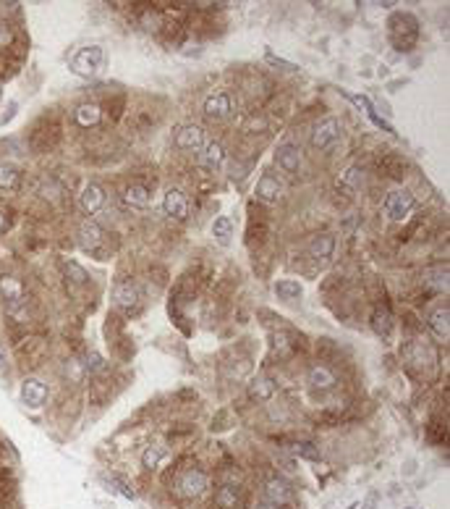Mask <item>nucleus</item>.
Segmentation results:
<instances>
[{
    "instance_id": "1",
    "label": "nucleus",
    "mask_w": 450,
    "mask_h": 509,
    "mask_svg": "<svg viewBox=\"0 0 450 509\" xmlns=\"http://www.w3.org/2000/svg\"><path fill=\"white\" fill-rule=\"evenodd\" d=\"M388 34L398 50H411L419 37V21L411 14H392L388 21Z\"/></svg>"
},
{
    "instance_id": "2",
    "label": "nucleus",
    "mask_w": 450,
    "mask_h": 509,
    "mask_svg": "<svg viewBox=\"0 0 450 509\" xmlns=\"http://www.w3.org/2000/svg\"><path fill=\"white\" fill-rule=\"evenodd\" d=\"M102 66H105V50L100 45L82 47L71 58V71L76 76H84V79L97 76L102 71Z\"/></svg>"
},
{
    "instance_id": "3",
    "label": "nucleus",
    "mask_w": 450,
    "mask_h": 509,
    "mask_svg": "<svg viewBox=\"0 0 450 509\" xmlns=\"http://www.w3.org/2000/svg\"><path fill=\"white\" fill-rule=\"evenodd\" d=\"M0 294L5 300V310L14 318H21V310L27 307V294H24V286L16 276H0Z\"/></svg>"
},
{
    "instance_id": "4",
    "label": "nucleus",
    "mask_w": 450,
    "mask_h": 509,
    "mask_svg": "<svg viewBox=\"0 0 450 509\" xmlns=\"http://www.w3.org/2000/svg\"><path fill=\"white\" fill-rule=\"evenodd\" d=\"M175 486H178V494L184 496V499H199L202 494H207L210 478H207V473H202L199 467H189V470H184L178 475Z\"/></svg>"
},
{
    "instance_id": "5",
    "label": "nucleus",
    "mask_w": 450,
    "mask_h": 509,
    "mask_svg": "<svg viewBox=\"0 0 450 509\" xmlns=\"http://www.w3.org/2000/svg\"><path fill=\"white\" fill-rule=\"evenodd\" d=\"M414 197L408 195L406 189H398V192H390L388 200H385V215L390 221H406L408 215L414 213Z\"/></svg>"
},
{
    "instance_id": "6",
    "label": "nucleus",
    "mask_w": 450,
    "mask_h": 509,
    "mask_svg": "<svg viewBox=\"0 0 450 509\" xmlns=\"http://www.w3.org/2000/svg\"><path fill=\"white\" fill-rule=\"evenodd\" d=\"M338 137H340V121L335 119V116H327V119H322L314 126V132H312V147L327 150L330 145L338 142Z\"/></svg>"
},
{
    "instance_id": "7",
    "label": "nucleus",
    "mask_w": 450,
    "mask_h": 509,
    "mask_svg": "<svg viewBox=\"0 0 450 509\" xmlns=\"http://www.w3.org/2000/svg\"><path fill=\"white\" fill-rule=\"evenodd\" d=\"M113 302H116L118 310H123V313H136L139 305H142V292H139V286L134 281H121L113 289Z\"/></svg>"
},
{
    "instance_id": "8",
    "label": "nucleus",
    "mask_w": 450,
    "mask_h": 509,
    "mask_svg": "<svg viewBox=\"0 0 450 509\" xmlns=\"http://www.w3.org/2000/svg\"><path fill=\"white\" fill-rule=\"evenodd\" d=\"M207 145V139H204V129L202 126H197V123H186V126H181L178 132H175V147L184 152H199Z\"/></svg>"
},
{
    "instance_id": "9",
    "label": "nucleus",
    "mask_w": 450,
    "mask_h": 509,
    "mask_svg": "<svg viewBox=\"0 0 450 509\" xmlns=\"http://www.w3.org/2000/svg\"><path fill=\"white\" fill-rule=\"evenodd\" d=\"M233 113V97L231 92H215L212 97H207L204 103V116L210 121H223Z\"/></svg>"
},
{
    "instance_id": "10",
    "label": "nucleus",
    "mask_w": 450,
    "mask_h": 509,
    "mask_svg": "<svg viewBox=\"0 0 450 509\" xmlns=\"http://www.w3.org/2000/svg\"><path fill=\"white\" fill-rule=\"evenodd\" d=\"M403 355H406V359L411 365H419V368L435 362V352H432V346L427 344L424 339H408L406 344H403Z\"/></svg>"
},
{
    "instance_id": "11",
    "label": "nucleus",
    "mask_w": 450,
    "mask_h": 509,
    "mask_svg": "<svg viewBox=\"0 0 450 509\" xmlns=\"http://www.w3.org/2000/svg\"><path fill=\"white\" fill-rule=\"evenodd\" d=\"M47 399V386H45L40 378H24L21 383V402L29 407V410H40Z\"/></svg>"
},
{
    "instance_id": "12",
    "label": "nucleus",
    "mask_w": 450,
    "mask_h": 509,
    "mask_svg": "<svg viewBox=\"0 0 450 509\" xmlns=\"http://www.w3.org/2000/svg\"><path fill=\"white\" fill-rule=\"evenodd\" d=\"M162 210H165V215H171L175 221H184L189 215V200L181 189H168L162 197Z\"/></svg>"
},
{
    "instance_id": "13",
    "label": "nucleus",
    "mask_w": 450,
    "mask_h": 509,
    "mask_svg": "<svg viewBox=\"0 0 450 509\" xmlns=\"http://www.w3.org/2000/svg\"><path fill=\"white\" fill-rule=\"evenodd\" d=\"M102 241H105V231H102L100 224H95V221H84V224L79 226V247H82V250H87V252H97Z\"/></svg>"
},
{
    "instance_id": "14",
    "label": "nucleus",
    "mask_w": 450,
    "mask_h": 509,
    "mask_svg": "<svg viewBox=\"0 0 450 509\" xmlns=\"http://www.w3.org/2000/svg\"><path fill=\"white\" fill-rule=\"evenodd\" d=\"M275 163L286 174H299V168H301V150L296 145H290V142H283L275 152Z\"/></svg>"
},
{
    "instance_id": "15",
    "label": "nucleus",
    "mask_w": 450,
    "mask_h": 509,
    "mask_svg": "<svg viewBox=\"0 0 450 509\" xmlns=\"http://www.w3.org/2000/svg\"><path fill=\"white\" fill-rule=\"evenodd\" d=\"M280 197H283V181L277 179L275 174H264V176L257 181V200L273 205Z\"/></svg>"
},
{
    "instance_id": "16",
    "label": "nucleus",
    "mask_w": 450,
    "mask_h": 509,
    "mask_svg": "<svg viewBox=\"0 0 450 509\" xmlns=\"http://www.w3.org/2000/svg\"><path fill=\"white\" fill-rule=\"evenodd\" d=\"M290 496H293V491H290V486L283 478L267 480V486H264V499H267L270 504L283 507V504H288L290 501Z\"/></svg>"
},
{
    "instance_id": "17",
    "label": "nucleus",
    "mask_w": 450,
    "mask_h": 509,
    "mask_svg": "<svg viewBox=\"0 0 450 509\" xmlns=\"http://www.w3.org/2000/svg\"><path fill=\"white\" fill-rule=\"evenodd\" d=\"M275 381L270 378V375H260L257 381H251L249 383V396L254 399V402H260V405H264V402H270L273 396H275Z\"/></svg>"
},
{
    "instance_id": "18",
    "label": "nucleus",
    "mask_w": 450,
    "mask_h": 509,
    "mask_svg": "<svg viewBox=\"0 0 450 509\" xmlns=\"http://www.w3.org/2000/svg\"><path fill=\"white\" fill-rule=\"evenodd\" d=\"M306 378H309L312 389H317V391H330L335 383H338V378H335V373L327 365H312Z\"/></svg>"
},
{
    "instance_id": "19",
    "label": "nucleus",
    "mask_w": 450,
    "mask_h": 509,
    "mask_svg": "<svg viewBox=\"0 0 450 509\" xmlns=\"http://www.w3.org/2000/svg\"><path fill=\"white\" fill-rule=\"evenodd\" d=\"M79 202H82L84 213L95 215V213L105 205V189H102L100 184H87L84 192H82V197H79Z\"/></svg>"
},
{
    "instance_id": "20",
    "label": "nucleus",
    "mask_w": 450,
    "mask_h": 509,
    "mask_svg": "<svg viewBox=\"0 0 450 509\" xmlns=\"http://www.w3.org/2000/svg\"><path fill=\"white\" fill-rule=\"evenodd\" d=\"M223 161H225V147H223L220 142H207L202 147V152H199V165L207 168V171L220 168Z\"/></svg>"
},
{
    "instance_id": "21",
    "label": "nucleus",
    "mask_w": 450,
    "mask_h": 509,
    "mask_svg": "<svg viewBox=\"0 0 450 509\" xmlns=\"http://www.w3.org/2000/svg\"><path fill=\"white\" fill-rule=\"evenodd\" d=\"M241 488L238 486H233V483H225V486H220L218 494H215V504H218V509H241Z\"/></svg>"
},
{
    "instance_id": "22",
    "label": "nucleus",
    "mask_w": 450,
    "mask_h": 509,
    "mask_svg": "<svg viewBox=\"0 0 450 509\" xmlns=\"http://www.w3.org/2000/svg\"><path fill=\"white\" fill-rule=\"evenodd\" d=\"M73 119L82 129H89V126H97L102 119V110L97 103H82L76 110H73Z\"/></svg>"
},
{
    "instance_id": "23",
    "label": "nucleus",
    "mask_w": 450,
    "mask_h": 509,
    "mask_svg": "<svg viewBox=\"0 0 450 509\" xmlns=\"http://www.w3.org/2000/svg\"><path fill=\"white\" fill-rule=\"evenodd\" d=\"M448 318H450V310H448V305L445 307H437L435 313L427 318V326H429V331L435 333L437 339H445L448 342V336H450V323H448Z\"/></svg>"
},
{
    "instance_id": "24",
    "label": "nucleus",
    "mask_w": 450,
    "mask_h": 509,
    "mask_svg": "<svg viewBox=\"0 0 450 509\" xmlns=\"http://www.w3.org/2000/svg\"><path fill=\"white\" fill-rule=\"evenodd\" d=\"M335 252V237L333 234H317L314 239L309 241V254L317 260H327Z\"/></svg>"
},
{
    "instance_id": "25",
    "label": "nucleus",
    "mask_w": 450,
    "mask_h": 509,
    "mask_svg": "<svg viewBox=\"0 0 450 509\" xmlns=\"http://www.w3.org/2000/svg\"><path fill=\"white\" fill-rule=\"evenodd\" d=\"M123 200H126V205H131V208L145 210L149 205L152 195H149V189H147L145 184H129L126 192H123Z\"/></svg>"
},
{
    "instance_id": "26",
    "label": "nucleus",
    "mask_w": 450,
    "mask_h": 509,
    "mask_svg": "<svg viewBox=\"0 0 450 509\" xmlns=\"http://www.w3.org/2000/svg\"><path fill=\"white\" fill-rule=\"evenodd\" d=\"M165 457H168V451H165L162 444H149V447L142 451V467H145V470H158Z\"/></svg>"
},
{
    "instance_id": "27",
    "label": "nucleus",
    "mask_w": 450,
    "mask_h": 509,
    "mask_svg": "<svg viewBox=\"0 0 450 509\" xmlns=\"http://www.w3.org/2000/svg\"><path fill=\"white\" fill-rule=\"evenodd\" d=\"M372 329H375L377 336H390L392 315L388 307H375V313H372Z\"/></svg>"
},
{
    "instance_id": "28",
    "label": "nucleus",
    "mask_w": 450,
    "mask_h": 509,
    "mask_svg": "<svg viewBox=\"0 0 450 509\" xmlns=\"http://www.w3.org/2000/svg\"><path fill=\"white\" fill-rule=\"evenodd\" d=\"M275 294H277V300L293 302V300H299V297L304 294V289H301V284H299V281L283 279V281H277V284H275Z\"/></svg>"
},
{
    "instance_id": "29",
    "label": "nucleus",
    "mask_w": 450,
    "mask_h": 509,
    "mask_svg": "<svg viewBox=\"0 0 450 509\" xmlns=\"http://www.w3.org/2000/svg\"><path fill=\"white\" fill-rule=\"evenodd\" d=\"M212 237L225 247V244H231V237H233V224L228 215H220V218H215V224H212Z\"/></svg>"
},
{
    "instance_id": "30",
    "label": "nucleus",
    "mask_w": 450,
    "mask_h": 509,
    "mask_svg": "<svg viewBox=\"0 0 450 509\" xmlns=\"http://www.w3.org/2000/svg\"><path fill=\"white\" fill-rule=\"evenodd\" d=\"M21 171L14 163H0V189H16Z\"/></svg>"
},
{
    "instance_id": "31",
    "label": "nucleus",
    "mask_w": 450,
    "mask_h": 509,
    "mask_svg": "<svg viewBox=\"0 0 450 509\" xmlns=\"http://www.w3.org/2000/svg\"><path fill=\"white\" fill-rule=\"evenodd\" d=\"M379 165L388 171V176H392V179H401L403 171H406V161L398 158V155H385V158L379 161Z\"/></svg>"
},
{
    "instance_id": "32",
    "label": "nucleus",
    "mask_w": 450,
    "mask_h": 509,
    "mask_svg": "<svg viewBox=\"0 0 450 509\" xmlns=\"http://www.w3.org/2000/svg\"><path fill=\"white\" fill-rule=\"evenodd\" d=\"M359 181H362V168H359V165H351V168H346V171L340 174L338 189H356Z\"/></svg>"
},
{
    "instance_id": "33",
    "label": "nucleus",
    "mask_w": 450,
    "mask_h": 509,
    "mask_svg": "<svg viewBox=\"0 0 450 509\" xmlns=\"http://www.w3.org/2000/svg\"><path fill=\"white\" fill-rule=\"evenodd\" d=\"M63 270H66V276L71 279L73 284H87L89 281L87 270L82 268L79 263H73V260H66V263H63Z\"/></svg>"
},
{
    "instance_id": "34",
    "label": "nucleus",
    "mask_w": 450,
    "mask_h": 509,
    "mask_svg": "<svg viewBox=\"0 0 450 509\" xmlns=\"http://www.w3.org/2000/svg\"><path fill=\"white\" fill-rule=\"evenodd\" d=\"M293 451H296L299 457H306V460H317V457H320V451L314 449V444H312V441H299Z\"/></svg>"
},
{
    "instance_id": "35",
    "label": "nucleus",
    "mask_w": 450,
    "mask_h": 509,
    "mask_svg": "<svg viewBox=\"0 0 450 509\" xmlns=\"http://www.w3.org/2000/svg\"><path fill=\"white\" fill-rule=\"evenodd\" d=\"M11 43H14V32L8 27V21H0V50L8 47Z\"/></svg>"
},
{
    "instance_id": "36",
    "label": "nucleus",
    "mask_w": 450,
    "mask_h": 509,
    "mask_svg": "<svg viewBox=\"0 0 450 509\" xmlns=\"http://www.w3.org/2000/svg\"><path fill=\"white\" fill-rule=\"evenodd\" d=\"M84 370H89V373H97V370H102V357L97 355V352H89V355H87Z\"/></svg>"
},
{
    "instance_id": "37",
    "label": "nucleus",
    "mask_w": 450,
    "mask_h": 509,
    "mask_svg": "<svg viewBox=\"0 0 450 509\" xmlns=\"http://www.w3.org/2000/svg\"><path fill=\"white\" fill-rule=\"evenodd\" d=\"M142 21H145L147 29H160V16H158V14H147Z\"/></svg>"
},
{
    "instance_id": "38",
    "label": "nucleus",
    "mask_w": 450,
    "mask_h": 509,
    "mask_svg": "<svg viewBox=\"0 0 450 509\" xmlns=\"http://www.w3.org/2000/svg\"><path fill=\"white\" fill-rule=\"evenodd\" d=\"M351 100H353V103L359 105V108H364L366 113H375V108H372V103H369L366 97H362V95H351Z\"/></svg>"
},
{
    "instance_id": "39",
    "label": "nucleus",
    "mask_w": 450,
    "mask_h": 509,
    "mask_svg": "<svg viewBox=\"0 0 450 509\" xmlns=\"http://www.w3.org/2000/svg\"><path fill=\"white\" fill-rule=\"evenodd\" d=\"M260 509H280V507H275V504H270V501H264Z\"/></svg>"
},
{
    "instance_id": "40",
    "label": "nucleus",
    "mask_w": 450,
    "mask_h": 509,
    "mask_svg": "<svg viewBox=\"0 0 450 509\" xmlns=\"http://www.w3.org/2000/svg\"><path fill=\"white\" fill-rule=\"evenodd\" d=\"M5 368V355H3V349H0V370Z\"/></svg>"
},
{
    "instance_id": "41",
    "label": "nucleus",
    "mask_w": 450,
    "mask_h": 509,
    "mask_svg": "<svg viewBox=\"0 0 450 509\" xmlns=\"http://www.w3.org/2000/svg\"><path fill=\"white\" fill-rule=\"evenodd\" d=\"M3 228H5V218H3V215H0V231H3Z\"/></svg>"
}]
</instances>
